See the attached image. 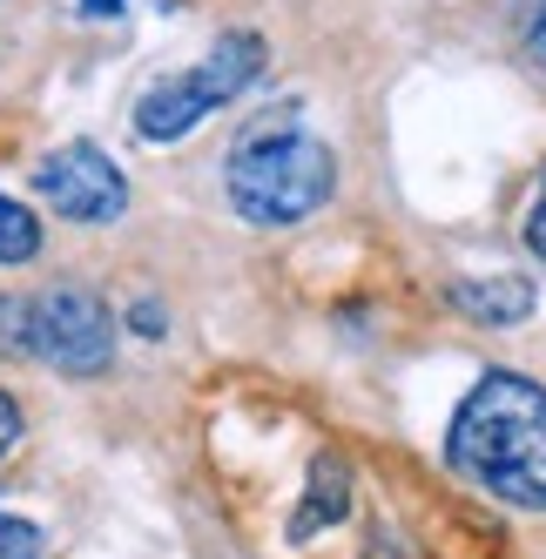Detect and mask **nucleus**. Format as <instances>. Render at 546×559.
Segmentation results:
<instances>
[{
    "label": "nucleus",
    "mask_w": 546,
    "mask_h": 559,
    "mask_svg": "<svg viewBox=\"0 0 546 559\" xmlns=\"http://www.w3.org/2000/svg\"><path fill=\"white\" fill-rule=\"evenodd\" d=\"M452 472L520 512H546V384L520 371H492L465 391L452 418Z\"/></svg>",
    "instance_id": "nucleus-1"
},
{
    "label": "nucleus",
    "mask_w": 546,
    "mask_h": 559,
    "mask_svg": "<svg viewBox=\"0 0 546 559\" xmlns=\"http://www.w3.org/2000/svg\"><path fill=\"white\" fill-rule=\"evenodd\" d=\"M223 182H229V210H237L244 223H257V229H290V223L318 216L331 203L337 163H331V148L310 142L304 129L270 122V129H257V135L237 142Z\"/></svg>",
    "instance_id": "nucleus-2"
},
{
    "label": "nucleus",
    "mask_w": 546,
    "mask_h": 559,
    "mask_svg": "<svg viewBox=\"0 0 546 559\" xmlns=\"http://www.w3.org/2000/svg\"><path fill=\"white\" fill-rule=\"evenodd\" d=\"M263 74V41L257 34H223V41L197 61V68H182L169 74V82H155L142 102H135V135L142 142H176L203 122V115L229 108L250 82Z\"/></svg>",
    "instance_id": "nucleus-3"
},
{
    "label": "nucleus",
    "mask_w": 546,
    "mask_h": 559,
    "mask_svg": "<svg viewBox=\"0 0 546 559\" xmlns=\"http://www.w3.org/2000/svg\"><path fill=\"white\" fill-rule=\"evenodd\" d=\"M27 350L41 365L68 371V378H102L108 357H115V324H108V304L95 290H48L27 304Z\"/></svg>",
    "instance_id": "nucleus-4"
},
{
    "label": "nucleus",
    "mask_w": 546,
    "mask_h": 559,
    "mask_svg": "<svg viewBox=\"0 0 546 559\" xmlns=\"http://www.w3.org/2000/svg\"><path fill=\"white\" fill-rule=\"evenodd\" d=\"M34 189H41V203L68 223H115L129 210V182L122 169L108 163L95 142H68L55 148L41 169H34Z\"/></svg>",
    "instance_id": "nucleus-5"
},
{
    "label": "nucleus",
    "mask_w": 546,
    "mask_h": 559,
    "mask_svg": "<svg viewBox=\"0 0 546 559\" xmlns=\"http://www.w3.org/2000/svg\"><path fill=\"white\" fill-rule=\"evenodd\" d=\"M452 304L473 317V324L506 331V324H520V317L533 310V276L506 270V276H479V284H452Z\"/></svg>",
    "instance_id": "nucleus-6"
},
{
    "label": "nucleus",
    "mask_w": 546,
    "mask_h": 559,
    "mask_svg": "<svg viewBox=\"0 0 546 559\" xmlns=\"http://www.w3.org/2000/svg\"><path fill=\"white\" fill-rule=\"evenodd\" d=\"M344 512H351V472H344L337 452H324L318 465H310V499L290 512V539H297V546H304V539H318L324 526H337Z\"/></svg>",
    "instance_id": "nucleus-7"
},
{
    "label": "nucleus",
    "mask_w": 546,
    "mask_h": 559,
    "mask_svg": "<svg viewBox=\"0 0 546 559\" xmlns=\"http://www.w3.org/2000/svg\"><path fill=\"white\" fill-rule=\"evenodd\" d=\"M41 257V216H27L14 195H0V263H34Z\"/></svg>",
    "instance_id": "nucleus-8"
},
{
    "label": "nucleus",
    "mask_w": 546,
    "mask_h": 559,
    "mask_svg": "<svg viewBox=\"0 0 546 559\" xmlns=\"http://www.w3.org/2000/svg\"><path fill=\"white\" fill-rule=\"evenodd\" d=\"M0 559H41V526H27V519L0 512Z\"/></svg>",
    "instance_id": "nucleus-9"
},
{
    "label": "nucleus",
    "mask_w": 546,
    "mask_h": 559,
    "mask_svg": "<svg viewBox=\"0 0 546 559\" xmlns=\"http://www.w3.org/2000/svg\"><path fill=\"white\" fill-rule=\"evenodd\" d=\"M526 243H533V257H546V176H539V195L526 210Z\"/></svg>",
    "instance_id": "nucleus-10"
},
{
    "label": "nucleus",
    "mask_w": 546,
    "mask_h": 559,
    "mask_svg": "<svg viewBox=\"0 0 546 559\" xmlns=\"http://www.w3.org/2000/svg\"><path fill=\"white\" fill-rule=\"evenodd\" d=\"M14 438H21V405H14L8 391H0V452H8Z\"/></svg>",
    "instance_id": "nucleus-11"
},
{
    "label": "nucleus",
    "mask_w": 546,
    "mask_h": 559,
    "mask_svg": "<svg viewBox=\"0 0 546 559\" xmlns=\"http://www.w3.org/2000/svg\"><path fill=\"white\" fill-rule=\"evenodd\" d=\"M135 331H142V337H163V310H155V304H135Z\"/></svg>",
    "instance_id": "nucleus-12"
},
{
    "label": "nucleus",
    "mask_w": 546,
    "mask_h": 559,
    "mask_svg": "<svg viewBox=\"0 0 546 559\" xmlns=\"http://www.w3.org/2000/svg\"><path fill=\"white\" fill-rule=\"evenodd\" d=\"M82 14H95V21H108V14H122V0H82Z\"/></svg>",
    "instance_id": "nucleus-13"
},
{
    "label": "nucleus",
    "mask_w": 546,
    "mask_h": 559,
    "mask_svg": "<svg viewBox=\"0 0 546 559\" xmlns=\"http://www.w3.org/2000/svg\"><path fill=\"white\" fill-rule=\"evenodd\" d=\"M539 48H546V21H539Z\"/></svg>",
    "instance_id": "nucleus-14"
}]
</instances>
